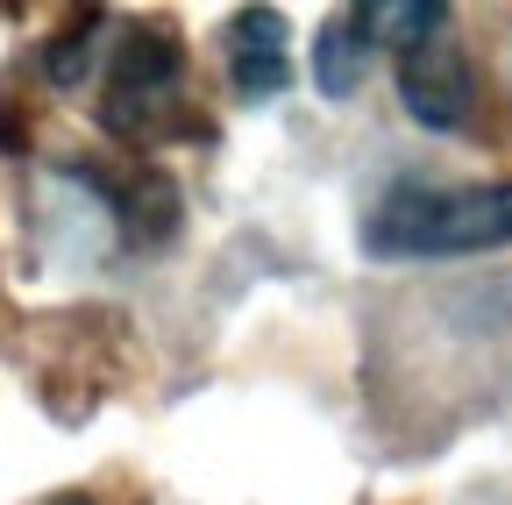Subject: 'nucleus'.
I'll return each mask as SVG.
<instances>
[{
    "instance_id": "f257e3e1",
    "label": "nucleus",
    "mask_w": 512,
    "mask_h": 505,
    "mask_svg": "<svg viewBox=\"0 0 512 505\" xmlns=\"http://www.w3.org/2000/svg\"><path fill=\"white\" fill-rule=\"evenodd\" d=\"M363 242L377 257H470V249L512 242V185H392L370 221Z\"/></svg>"
},
{
    "instance_id": "f03ea898",
    "label": "nucleus",
    "mask_w": 512,
    "mask_h": 505,
    "mask_svg": "<svg viewBox=\"0 0 512 505\" xmlns=\"http://www.w3.org/2000/svg\"><path fill=\"white\" fill-rule=\"evenodd\" d=\"M178 93V43L164 29H128L121 36V57H114V93H107V121L128 136H143L157 129V114L171 107Z\"/></svg>"
},
{
    "instance_id": "39448f33",
    "label": "nucleus",
    "mask_w": 512,
    "mask_h": 505,
    "mask_svg": "<svg viewBox=\"0 0 512 505\" xmlns=\"http://www.w3.org/2000/svg\"><path fill=\"white\" fill-rule=\"evenodd\" d=\"M356 29L370 50H420L448 29V8L441 0H370V8H356Z\"/></svg>"
},
{
    "instance_id": "20e7f679",
    "label": "nucleus",
    "mask_w": 512,
    "mask_h": 505,
    "mask_svg": "<svg viewBox=\"0 0 512 505\" xmlns=\"http://www.w3.org/2000/svg\"><path fill=\"white\" fill-rule=\"evenodd\" d=\"M228 79L242 100H271L292 79V57H285V22L271 8H249L228 29Z\"/></svg>"
},
{
    "instance_id": "7ed1b4c3",
    "label": "nucleus",
    "mask_w": 512,
    "mask_h": 505,
    "mask_svg": "<svg viewBox=\"0 0 512 505\" xmlns=\"http://www.w3.org/2000/svg\"><path fill=\"white\" fill-rule=\"evenodd\" d=\"M399 100H406V114L420 121V129H463L470 121V107H477V79H470V57L456 50V43H420V50H406L399 57Z\"/></svg>"
},
{
    "instance_id": "0eeeda50",
    "label": "nucleus",
    "mask_w": 512,
    "mask_h": 505,
    "mask_svg": "<svg viewBox=\"0 0 512 505\" xmlns=\"http://www.w3.org/2000/svg\"><path fill=\"white\" fill-rule=\"evenodd\" d=\"M86 36H93V22H79V36H57V43H50V79H57V86H72V79L86 72Z\"/></svg>"
},
{
    "instance_id": "423d86ee",
    "label": "nucleus",
    "mask_w": 512,
    "mask_h": 505,
    "mask_svg": "<svg viewBox=\"0 0 512 505\" xmlns=\"http://www.w3.org/2000/svg\"><path fill=\"white\" fill-rule=\"evenodd\" d=\"M363 72H370V43H363V29H356V15H328V22H320V36H313V79H320V93H328V100H349V93L363 86Z\"/></svg>"
}]
</instances>
